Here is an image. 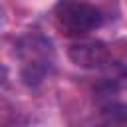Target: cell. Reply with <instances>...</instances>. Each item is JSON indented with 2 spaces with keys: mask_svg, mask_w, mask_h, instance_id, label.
I'll list each match as a JSON object with an SVG mask.
<instances>
[{
  "mask_svg": "<svg viewBox=\"0 0 127 127\" xmlns=\"http://www.w3.org/2000/svg\"><path fill=\"white\" fill-rule=\"evenodd\" d=\"M54 18L65 36H85L103 24V12L83 0H60Z\"/></svg>",
  "mask_w": 127,
  "mask_h": 127,
  "instance_id": "obj_1",
  "label": "cell"
},
{
  "mask_svg": "<svg viewBox=\"0 0 127 127\" xmlns=\"http://www.w3.org/2000/svg\"><path fill=\"white\" fill-rule=\"evenodd\" d=\"M20 60H22V79L28 85H38L48 75L52 62H54V50L52 44L42 36H26L20 42Z\"/></svg>",
  "mask_w": 127,
  "mask_h": 127,
  "instance_id": "obj_2",
  "label": "cell"
},
{
  "mask_svg": "<svg viewBox=\"0 0 127 127\" xmlns=\"http://www.w3.org/2000/svg\"><path fill=\"white\" fill-rule=\"evenodd\" d=\"M67 56L77 67H85V69H101L111 64L109 48L97 40H83L71 44Z\"/></svg>",
  "mask_w": 127,
  "mask_h": 127,
  "instance_id": "obj_3",
  "label": "cell"
}]
</instances>
